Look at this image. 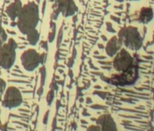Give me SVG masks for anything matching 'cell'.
Returning <instances> with one entry per match:
<instances>
[{
  "mask_svg": "<svg viewBox=\"0 0 154 131\" xmlns=\"http://www.w3.org/2000/svg\"><path fill=\"white\" fill-rule=\"evenodd\" d=\"M54 36H55V27L54 26V27H53L52 31H51V32H50V34H49V37H48V40H49V42H50V43L54 41Z\"/></svg>",
  "mask_w": 154,
  "mask_h": 131,
  "instance_id": "ac0fdd59",
  "label": "cell"
},
{
  "mask_svg": "<svg viewBox=\"0 0 154 131\" xmlns=\"http://www.w3.org/2000/svg\"><path fill=\"white\" fill-rule=\"evenodd\" d=\"M96 124L102 128V131H118L117 125L110 114H103L96 119Z\"/></svg>",
  "mask_w": 154,
  "mask_h": 131,
  "instance_id": "ba28073f",
  "label": "cell"
},
{
  "mask_svg": "<svg viewBox=\"0 0 154 131\" xmlns=\"http://www.w3.org/2000/svg\"><path fill=\"white\" fill-rule=\"evenodd\" d=\"M113 68L118 72H125L129 70L133 64V57L124 48H122L113 58Z\"/></svg>",
  "mask_w": 154,
  "mask_h": 131,
  "instance_id": "8992f818",
  "label": "cell"
},
{
  "mask_svg": "<svg viewBox=\"0 0 154 131\" xmlns=\"http://www.w3.org/2000/svg\"><path fill=\"white\" fill-rule=\"evenodd\" d=\"M40 38V35L39 32L36 29H34L32 31H30L27 35H26V39L28 41V43L32 46H35Z\"/></svg>",
  "mask_w": 154,
  "mask_h": 131,
  "instance_id": "7c38bea8",
  "label": "cell"
},
{
  "mask_svg": "<svg viewBox=\"0 0 154 131\" xmlns=\"http://www.w3.org/2000/svg\"><path fill=\"white\" fill-rule=\"evenodd\" d=\"M39 8L35 2H29L23 6L20 15L17 18V28L23 35H27L30 31L35 29L39 23Z\"/></svg>",
  "mask_w": 154,
  "mask_h": 131,
  "instance_id": "6da1fadb",
  "label": "cell"
},
{
  "mask_svg": "<svg viewBox=\"0 0 154 131\" xmlns=\"http://www.w3.org/2000/svg\"><path fill=\"white\" fill-rule=\"evenodd\" d=\"M17 43L13 38H9L0 46V68L8 70L13 67L17 58Z\"/></svg>",
  "mask_w": 154,
  "mask_h": 131,
  "instance_id": "3957f363",
  "label": "cell"
},
{
  "mask_svg": "<svg viewBox=\"0 0 154 131\" xmlns=\"http://www.w3.org/2000/svg\"><path fill=\"white\" fill-rule=\"evenodd\" d=\"M122 44L118 37H112L106 44L105 52L110 57H114L116 54L122 49Z\"/></svg>",
  "mask_w": 154,
  "mask_h": 131,
  "instance_id": "9c48e42d",
  "label": "cell"
},
{
  "mask_svg": "<svg viewBox=\"0 0 154 131\" xmlns=\"http://www.w3.org/2000/svg\"><path fill=\"white\" fill-rule=\"evenodd\" d=\"M23 103V97L21 91L16 87H9L7 88L3 99L2 106L6 108H16L21 106Z\"/></svg>",
  "mask_w": 154,
  "mask_h": 131,
  "instance_id": "5b68a950",
  "label": "cell"
},
{
  "mask_svg": "<svg viewBox=\"0 0 154 131\" xmlns=\"http://www.w3.org/2000/svg\"><path fill=\"white\" fill-rule=\"evenodd\" d=\"M154 14L151 8H142L138 15L137 20L141 24H148L153 19Z\"/></svg>",
  "mask_w": 154,
  "mask_h": 131,
  "instance_id": "8fae6325",
  "label": "cell"
},
{
  "mask_svg": "<svg viewBox=\"0 0 154 131\" xmlns=\"http://www.w3.org/2000/svg\"><path fill=\"white\" fill-rule=\"evenodd\" d=\"M46 61V54L43 53L41 54V65H44Z\"/></svg>",
  "mask_w": 154,
  "mask_h": 131,
  "instance_id": "d6986e66",
  "label": "cell"
},
{
  "mask_svg": "<svg viewBox=\"0 0 154 131\" xmlns=\"http://www.w3.org/2000/svg\"><path fill=\"white\" fill-rule=\"evenodd\" d=\"M40 75H41V87H43L45 84V76H46V70L44 66L40 69Z\"/></svg>",
  "mask_w": 154,
  "mask_h": 131,
  "instance_id": "2e32d148",
  "label": "cell"
},
{
  "mask_svg": "<svg viewBox=\"0 0 154 131\" xmlns=\"http://www.w3.org/2000/svg\"><path fill=\"white\" fill-rule=\"evenodd\" d=\"M48 117H49V111H47V112L45 113V117H44V120H43V122H44V124H45V125H46V124H47V121H48Z\"/></svg>",
  "mask_w": 154,
  "mask_h": 131,
  "instance_id": "ffe728a7",
  "label": "cell"
},
{
  "mask_svg": "<svg viewBox=\"0 0 154 131\" xmlns=\"http://www.w3.org/2000/svg\"><path fill=\"white\" fill-rule=\"evenodd\" d=\"M7 41H8V33L1 26H0V46L4 45Z\"/></svg>",
  "mask_w": 154,
  "mask_h": 131,
  "instance_id": "4fadbf2b",
  "label": "cell"
},
{
  "mask_svg": "<svg viewBox=\"0 0 154 131\" xmlns=\"http://www.w3.org/2000/svg\"><path fill=\"white\" fill-rule=\"evenodd\" d=\"M6 90H7V83L3 78H0V101H1V98L4 93L6 92Z\"/></svg>",
  "mask_w": 154,
  "mask_h": 131,
  "instance_id": "5bb4252c",
  "label": "cell"
},
{
  "mask_svg": "<svg viewBox=\"0 0 154 131\" xmlns=\"http://www.w3.org/2000/svg\"><path fill=\"white\" fill-rule=\"evenodd\" d=\"M23 8V5L20 0H15L14 2H12L11 4H9L7 8H6V13L8 15V17L12 20L15 21L16 19L18 18L20 12Z\"/></svg>",
  "mask_w": 154,
  "mask_h": 131,
  "instance_id": "30bf717a",
  "label": "cell"
},
{
  "mask_svg": "<svg viewBox=\"0 0 154 131\" xmlns=\"http://www.w3.org/2000/svg\"><path fill=\"white\" fill-rule=\"evenodd\" d=\"M20 58L24 69L28 72L35 71L41 64V55L33 48L24 51Z\"/></svg>",
  "mask_w": 154,
  "mask_h": 131,
  "instance_id": "277c9868",
  "label": "cell"
},
{
  "mask_svg": "<svg viewBox=\"0 0 154 131\" xmlns=\"http://www.w3.org/2000/svg\"><path fill=\"white\" fill-rule=\"evenodd\" d=\"M118 37L122 44L128 49L138 51L142 46V37L138 28L135 27L129 26L122 27L118 33Z\"/></svg>",
  "mask_w": 154,
  "mask_h": 131,
  "instance_id": "7a4b0ae2",
  "label": "cell"
},
{
  "mask_svg": "<svg viewBox=\"0 0 154 131\" xmlns=\"http://www.w3.org/2000/svg\"><path fill=\"white\" fill-rule=\"evenodd\" d=\"M50 1H51V2H53V3L54 4V3H58V2H60L61 0H50Z\"/></svg>",
  "mask_w": 154,
  "mask_h": 131,
  "instance_id": "7402d4cb",
  "label": "cell"
},
{
  "mask_svg": "<svg viewBox=\"0 0 154 131\" xmlns=\"http://www.w3.org/2000/svg\"><path fill=\"white\" fill-rule=\"evenodd\" d=\"M54 91L53 89L49 90L47 96H46V102L48 104V106H51L53 101H54Z\"/></svg>",
  "mask_w": 154,
  "mask_h": 131,
  "instance_id": "9a60e30c",
  "label": "cell"
},
{
  "mask_svg": "<svg viewBox=\"0 0 154 131\" xmlns=\"http://www.w3.org/2000/svg\"><path fill=\"white\" fill-rule=\"evenodd\" d=\"M86 131H102V128L99 125H91L87 127Z\"/></svg>",
  "mask_w": 154,
  "mask_h": 131,
  "instance_id": "e0dca14e",
  "label": "cell"
},
{
  "mask_svg": "<svg viewBox=\"0 0 154 131\" xmlns=\"http://www.w3.org/2000/svg\"><path fill=\"white\" fill-rule=\"evenodd\" d=\"M42 93H43V87H40V88H39V90H38V95L39 96H41L42 95Z\"/></svg>",
  "mask_w": 154,
  "mask_h": 131,
  "instance_id": "44dd1931",
  "label": "cell"
},
{
  "mask_svg": "<svg viewBox=\"0 0 154 131\" xmlns=\"http://www.w3.org/2000/svg\"><path fill=\"white\" fill-rule=\"evenodd\" d=\"M54 5H55L58 8L60 14L63 15V17L64 18L73 16L78 10V8H77L73 0H61L60 2L54 3Z\"/></svg>",
  "mask_w": 154,
  "mask_h": 131,
  "instance_id": "52a82bcc",
  "label": "cell"
}]
</instances>
